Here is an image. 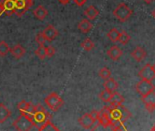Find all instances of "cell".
<instances>
[{
	"mask_svg": "<svg viewBox=\"0 0 155 131\" xmlns=\"http://www.w3.org/2000/svg\"><path fill=\"white\" fill-rule=\"evenodd\" d=\"M106 128H108V127H103L99 122H97V124L95 125V126L91 131H105Z\"/></svg>",
	"mask_w": 155,
	"mask_h": 131,
	"instance_id": "d6a6232c",
	"label": "cell"
},
{
	"mask_svg": "<svg viewBox=\"0 0 155 131\" xmlns=\"http://www.w3.org/2000/svg\"><path fill=\"white\" fill-rule=\"evenodd\" d=\"M92 28H93L92 23L89 19H87L81 20L80 23H79V25H78V29H79L80 31L82 32V33H88V32H90L92 29Z\"/></svg>",
	"mask_w": 155,
	"mask_h": 131,
	"instance_id": "ac0fdd59",
	"label": "cell"
},
{
	"mask_svg": "<svg viewBox=\"0 0 155 131\" xmlns=\"http://www.w3.org/2000/svg\"><path fill=\"white\" fill-rule=\"evenodd\" d=\"M144 1H145L147 4H150V3H152V2L154 1V0H144Z\"/></svg>",
	"mask_w": 155,
	"mask_h": 131,
	"instance_id": "f35d334b",
	"label": "cell"
},
{
	"mask_svg": "<svg viewBox=\"0 0 155 131\" xmlns=\"http://www.w3.org/2000/svg\"><path fill=\"white\" fill-rule=\"evenodd\" d=\"M113 15L120 22H126L132 15V10L125 3H120L113 10Z\"/></svg>",
	"mask_w": 155,
	"mask_h": 131,
	"instance_id": "3957f363",
	"label": "cell"
},
{
	"mask_svg": "<svg viewBox=\"0 0 155 131\" xmlns=\"http://www.w3.org/2000/svg\"><path fill=\"white\" fill-rule=\"evenodd\" d=\"M8 52H10V48L8 44L4 40L0 41V56L5 57L6 55H8Z\"/></svg>",
	"mask_w": 155,
	"mask_h": 131,
	"instance_id": "484cf974",
	"label": "cell"
},
{
	"mask_svg": "<svg viewBox=\"0 0 155 131\" xmlns=\"http://www.w3.org/2000/svg\"><path fill=\"white\" fill-rule=\"evenodd\" d=\"M36 41L39 44V46H44L45 42H46V39L44 38V36L42 35V33H38L36 35Z\"/></svg>",
	"mask_w": 155,
	"mask_h": 131,
	"instance_id": "4dcf8cb0",
	"label": "cell"
},
{
	"mask_svg": "<svg viewBox=\"0 0 155 131\" xmlns=\"http://www.w3.org/2000/svg\"><path fill=\"white\" fill-rule=\"evenodd\" d=\"M42 35L44 36V38L46 39V40L48 41H52L54 40L58 35V30L56 29V28L52 25H48L47 28H45V29L41 32Z\"/></svg>",
	"mask_w": 155,
	"mask_h": 131,
	"instance_id": "8fae6325",
	"label": "cell"
},
{
	"mask_svg": "<svg viewBox=\"0 0 155 131\" xmlns=\"http://www.w3.org/2000/svg\"><path fill=\"white\" fill-rule=\"evenodd\" d=\"M110 127L118 126L123 125L125 121L131 117V113L122 105L119 107H110Z\"/></svg>",
	"mask_w": 155,
	"mask_h": 131,
	"instance_id": "6da1fadb",
	"label": "cell"
},
{
	"mask_svg": "<svg viewBox=\"0 0 155 131\" xmlns=\"http://www.w3.org/2000/svg\"><path fill=\"white\" fill-rule=\"evenodd\" d=\"M90 114H91V115L92 119H93L95 122H98L99 115H100V112H99V111H97V110H92Z\"/></svg>",
	"mask_w": 155,
	"mask_h": 131,
	"instance_id": "836d02e7",
	"label": "cell"
},
{
	"mask_svg": "<svg viewBox=\"0 0 155 131\" xmlns=\"http://www.w3.org/2000/svg\"><path fill=\"white\" fill-rule=\"evenodd\" d=\"M0 6L3 9V13H5L7 16L15 14V0H0Z\"/></svg>",
	"mask_w": 155,
	"mask_h": 131,
	"instance_id": "30bf717a",
	"label": "cell"
},
{
	"mask_svg": "<svg viewBox=\"0 0 155 131\" xmlns=\"http://www.w3.org/2000/svg\"><path fill=\"white\" fill-rule=\"evenodd\" d=\"M119 36H120V31L117 29H111L108 34H107V37L112 41V42H117L119 40Z\"/></svg>",
	"mask_w": 155,
	"mask_h": 131,
	"instance_id": "cb8c5ba5",
	"label": "cell"
},
{
	"mask_svg": "<svg viewBox=\"0 0 155 131\" xmlns=\"http://www.w3.org/2000/svg\"><path fill=\"white\" fill-rule=\"evenodd\" d=\"M151 15H152V17H153V18L155 19V9H154V10H153V11L151 12Z\"/></svg>",
	"mask_w": 155,
	"mask_h": 131,
	"instance_id": "ab89813d",
	"label": "cell"
},
{
	"mask_svg": "<svg viewBox=\"0 0 155 131\" xmlns=\"http://www.w3.org/2000/svg\"><path fill=\"white\" fill-rule=\"evenodd\" d=\"M103 87L105 88V90H107V91H109V92H110V93H114V92H116L117 89L119 88V84L117 83V81H116L114 78L110 77V78L107 79V80L104 82Z\"/></svg>",
	"mask_w": 155,
	"mask_h": 131,
	"instance_id": "2e32d148",
	"label": "cell"
},
{
	"mask_svg": "<svg viewBox=\"0 0 155 131\" xmlns=\"http://www.w3.org/2000/svg\"><path fill=\"white\" fill-rule=\"evenodd\" d=\"M33 14H34L35 18L38 19V20H44L47 18L48 12V10L42 5H40V6H38V8H36L34 9Z\"/></svg>",
	"mask_w": 155,
	"mask_h": 131,
	"instance_id": "d6986e66",
	"label": "cell"
},
{
	"mask_svg": "<svg viewBox=\"0 0 155 131\" xmlns=\"http://www.w3.org/2000/svg\"><path fill=\"white\" fill-rule=\"evenodd\" d=\"M30 119L34 123L35 126L40 127L44 123L51 119V115L41 105L38 104L35 105V110L30 116Z\"/></svg>",
	"mask_w": 155,
	"mask_h": 131,
	"instance_id": "7a4b0ae2",
	"label": "cell"
},
{
	"mask_svg": "<svg viewBox=\"0 0 155 131\" xmlns=\"http://www.w3.org/2000/svg\"><path fill=\"white\" fill-rule=\"evenodd\" d=\"M124 97L120 94V93H117V92H114L112 93V95H111V98L110 100V107H119L122 105V103L124 102Z\"/></svg>",
	"mask_w": 155,
	"mask_h": 131,
	"instance_id": "5bb4252c",
	"label": "cell"
},
{
	"mask_svg": "<svg viewBox=\"0 0 155 131\" xmlns=\"http://www.w3.org/2000/svg\"><path fill=\"white\" fill-rule=\"evenodd\" d=\"M130 55H131V57L134 59V60H136V61H138V62H140L141 60H143L146 58L147 52H146V50H145L143 48L138 46V47H136V48L131 51Z\"/></svg>",
	"mask_w": 155,
	"mask_h": 131,
	"instance_id": "4fadbf2b",
	"label": "cell"
},
{
	"mask_svg": "<svg viewBox=\"0 0 155 131\" xmlns=\"http://www.w3.org/2000/svg\"><path fill=\"white\" fill-rule=\"evenodd\" d=\"M99 75H100V77H101L102 79L107 80V79H109V78L111 77V72H110V70L108 69L107 67H103V68H101V69L99 71Z\"/></svg>",
	"mask_w": 155,
	"mask_h": 131,
	"instance_id": "f1b7e54d",
	"label": "cell"
},
{
	"mask_svg": "<svg viewBox=\"0 0 155 131\" xmlns=\"http://www.w3.org/2000/svg\"><path fill=\"white\" fill-rule=\"evenodd\" d=\"M150 131H155V129L154 128H150Z\"/></svg>",
	"mask_w": 155,
	"mask_h": 131,
	"instance_id": "b9f144b4",
	"label": "cell"
},
{
	"mask_svg": "<svg viewBox=\"0 0 155 131\" xmlns=\"http://www.w3.org/2000/svg\"><path fill=\"white\" fill-rule=\"evenodd\" d=\"M110 106H105L103 107L100 112L99 119L98 122L103 126V127H110Z\"/></svg>",
	"mask_w": 155,
	"mask_h": 131,
	"instance_id": "9c48e42d",
	"label": "cell"
},
{
	"mask_svg": "<svg viewBox=\"0 0 155 131\" xmlns=\"http://www.w3.org/2000/svg\"><path fill=\"white\" fill-rule=\"evenodd\" d=\"M145 108L149 113H153L155 111V105H145Z\"/></svg>",
	"mask_w": 155,
	"mask_h": 131,
	"instance_id": "d590c367",
	"label": "cell"
},
{
	"mask_svg": "<svg viewBox=\"0 0 155 131\" xmlns=\"http://www.w3.org/2000/svg\"><path fill=\"white\" fill-rule=\"evenodd\" d=\"M10 52L13 55L14 58L16 59H20L21 57H23L26 53V49L24 47H22L20 44H17L15 45L13 48L10 49Z\"/></svg>",
	"mask_w": 155,
	"mask_h": 131,
	"instance_id": "ffe728a7",
	"label": "cell"
},
{
	"mask_svg": "<svg viewBox=\"0 0 155 131\" xmlns=\"http://www.w3.org/2000/svg\"><path fill=\"white\" fill-rule=\"evenodd\" d=\"M108 56L112 60H118L121 55H122V50L116 45H113L112 47H110L108 51H107Z\"/></svg>",
	"mask_w": 155,
	"mask_h": 131,
	"instance_id": "9a60e30c",
	"label": "cell"
},
{
	"mask_svg": "<svg viewBox=\"0 0 155 131\" xmlns=\"http://www.w3.org/2000/svg\"><path fill=\"white\" fill-rule=\"evenodd\" d=\"M11 115V111L3 103H0V124L5 123Z\"/></svg>",
	"mask_w": 155,
	"mask_h": 131,
	"instance_id": "e0dca14e",
	"label": "cell"
},
{
	"mask_svg": "<svg viewBox=\"0 0 155 131\" xmlns=\"http://www.w3.org/2000/svg\"><path fill=\"white\" fill-rule=\"evenodd\" d=\"M38 131H60V130L49 120L44 123L40 127H38Z\"/></svg>",
	"mask_w": 155,
	"mask_h": 131,
	"instance_id": "603a6c76",
	"label": "cell"
},
{
	"mask_svg": "<svg viewBox=\"0 0 155 131\" xmlns=\"http://www.w3.org/2000/svg\"><path fill=\"white\" fill-rule=\"evenodd\" d=\"M69 1H70V0H58V2L61 3L62 5H67V4L69 3Z\"/></svg>",
	"mask_w": 155,
	"mask_h": 131,
	"instance_id": "74e56055",
	"label": "cell"
},
{
	"mask_svg": "<svg viewBox=\"0 0 155 131\" xmlns=\"http://www.w3.org/2000/svg\"><path fill=\"white\" fill-rule=\"evenodd\" d=\"M74 3L77 5V6H79V7H82L85 5V3L88 1V0H73Z\"/></svg>",
	"mask_w": 155,
	"mask_h": 131,
	"instance_id": "8d00e7d4",
	"label": "cell"
},
{
	"mask_svg": "<svg viewBox=\"0 0 155 131\" xmlns=\"http://www.w3.org/2000/svg\"><path fill=\"white\" fill-rule=\"evenodd\" d=\"M153 67H154V70H155V65H153Z\"/></svg>",
	"mask_w": 155,
	"mask_h": 131,
	"instance_id": "ee69618b",
	"label": "cell"
},
{
	"mask_svg": "<svg viewBox=\"0 0 155 131\" xmlns=\"http://www.w3.org/2000/svg\"><path fill=\"white\" fill-rule=\"evenodd\" d=\"M139 76L141 78V80L152 81L155 78V70L153 65H150V63L145 64L139 72Z\"/></svg>",
	"mask_w": 155,
	"mask_h": 131,
	"instance_id": "ba28073f",
	"label": "cell"
},
{
	"mask_svg": "<svg viewBox=\"0 0 155 131\" xmlns=\"http://www.w3.org/2000/svg\"><path fill=\"white\" fill-rule=\"evenodd\" d=\"M27 105H28V102H27V101H25V100L21 101V102L18 105V110H19L20 112H21V111H23V110L26 108Z\"/></svg>",
	"mask_w": 155,
	"mask_h": 131,
	"instance_id": "e575fe53",
	"label": "cell"
},
{
	"mask_svg": "<svg viewBox=\"0 0 155 131\" xmlns=\"http://www.w3.org/2000/svg\"><path fill=\"white\" fill-rule=\"evenodd\" d=\"M152 128H154V129H155V125H154V126H152Z\"/></svg>",
	"mask_w": 155,
	"mask_h": 131,
	"instance_id": "7bdbcfd3",
	"label": "cell"
},
{
	"mask_svg": "<svg viewBox=\"0 0 155 131\" xmlns=\"http://www.w3.org/2000/svg\"><path fill=\"white\" fill-rule=\"evenodd\" d=\"M35 54L40 59V60H44L47 57L46 54V47L44 46H39L36 50H35Z\"/></svg>",
	"mask_w": 155,
	"mask_h": 131,
	"instance_id": "f546056e",
	"label": "cell"
},
{
	"mask_svg": "<svg viewBox=\"0 0 155 131\" xmlns=\"http://www.w3.org/2000/svg\"><path fill=\"white\" fill-rule=\"evenodd\" d=\"M130 40V36L125 31V30H122L121 32H120V36H119V40L122 45H126Z\"/></svg>",
	"mask_w": 155,
	"mask_h": 131,
	"instance_id": "4316f807",
	"label": "cell"
},
{
	"mask_svg": "<svg viewBox=\"0 0 155 131\" xmlns=\"http://www.w3.org/2000/svg\"><path fill=\"white\" fill-rule=\"evenodd\" d=\"M44 102L48 106V108L51 109L52 111H58V110H59V108H61L62 105H64L63 99L57 93H51V94H49L44 99Z\"/></svg>",
	"mask_w": 155,
	"mask_h": 131,
	"instance_id": "5b68a950",
	"label": "cell"
},
{
	"mask_svg": "<svg viewBox=\"0 0 155 131\" xmlns=\"http://www.w3.org/2000/svg\"><path fill=\"white\" fill-rule=\"evenodd\" d=\"M56 53V49L53 47V46H48L46 48V54H47V57H52L54 56Z\"/></svg>",
	"mask_w": 155,
	"mask_h": 131,
	"instance_id": "1f68e13d",
	"label": "cell"
},
{
	"mask_svg": "<svg viewBox=\"0 0 155 131\" xmlns=\"http://www.w3.org/2000/svg\"><path fill=\"white\" fill-rule=\"evenodd\" d=\"M135 90L137 91L138 94H140L141 96L146 95L147 94L155 91V86L153 85V84L151 83V81H147V80H141L140 81L136 86H135Z\"/></svg>",
	"mask_w": 155,
	"mask_h": 131,
	"instance_id": "52a82bcc",
	"label": "cell"
},
{
	"mask_svg": "<svg viewBox=\"0 0 155 131\" xmlns=\"http://www.w3.org/2000/svg\"><path fill=\"white\" fill-rule=\"evenodd\" d=\"M79 123H80V125H81L82 127H84L85 129H90V128L92 127V126H93L96 122L92 119V117H91V115L90 113H86V114H84L82 116L80 117Z\"/></svg>",
	"mask_w": 155,
	"mask_h": 131,
	"instance_id": "7c38bea8",
	"label": "cell"
},
{
	"mask_svg": "<svg viewBox=\"0 0 155 131\" xmlns=\"http://www.w3.org/2000/svg\"><path fill=\"white\" fill-rule=\"evenodd\" d=\"M15 14L20 18L33 6V0H15Z\"/></svg>",
	"mask_w": 155,
	"mask_h": 131,
	"instance_id": "8992f818",
	"label": "cell"
},
{
	"mask_svg": "<svg viewBox=\"0 0 155 131\" xmlns=\"http://www.w3.org/2000/svg\"><path fill=\"white\" fill-rule=\"evenodd\" d=\"M3 13V9H2V8H1V6H0V15H1Z\"/></svg>",
	"mask_w": 155,
	"mask_h": 131,
	"instance_id": "60d3db41",
	"label": "cell"
},
{
	"mask_svg": "<svg viewBox=\"0 0 155 131\" xmlns=\"http://www.w3.org/2000/svg\"><path fill=\"white\" fill-rule=\"evenodd\" d=\"M100 14V11L94 7V6H90L85 11H84V15L88 18L89 20H93L95 19Z\"/></svg>",
	"mask_w": 155,
	"mask_h": 131,
	"instance_id": "44dd1931",
	"label": "cell"
},
{
	"mask_svg": "<svg viewBox=\"0 0 155 131\" xmlns=\"http://www.w3.org/2000/svg\"><path fill=\"white\" fill-rule=\"evenodd\" d=\"M13 126L18 131H31L32 128L35 126L32 120L24 115L18 116L13 122Z\"/></svg>",
	"mask_w": 155,
	"mask_h": 131,
	"instance_id": "277c9868",
	"label": "cell"
},
{
	"mask_svg": "<svg viewBox=\"0 0 155 131\" xmlns=\"http://www.w3.org/2000/svg\"><path fill=\"white\" fill-rule=\"evenodd\" d=\"M141 102L144 105H155V91H152L149 94H147L144 96H141Z\"/></svg>",
	"mask_w": 155,
	"mask_h": 131,
	"instance_id": "7402d4cb",
	"label": "cell"
},
{
	"mask_svg": "<svg viewBox=\"0 0 155 131\" xmlns=\"http://www.w3.org/2000/svg\"><path fill=\"white\" fill-rule=\"evenodd\" d=\"M111 95H112V93H110V92H109V91H107V90L104 89L102 92L100 93L99 97H100V99L101 101H103L105 103H109L110 100V98H111Z\"/></svg>",
	"mask_w": 155,
	"mask_h": 131,
	"instance_id": "83f0119b",
	"label": "cell"
},
{
	"mask_svg": "<svg viewBox=\"0 0 155 131\" xmlns=\"http://www.w3.org/2000/svg\"><path fill=\"white\" fill-rule=\"evenodd\" d=\"M94 46H95L94 42H93L90 38L85 39L84 41L81 44V47L82 49H84L85 50H87V51H91V50L94 48Z\"/></svg>",
	"mask_w": 155,
	"mask_h": 131,
	"instance_id": "d4e9b609",
	"label": "cell"
}]
</instances>
